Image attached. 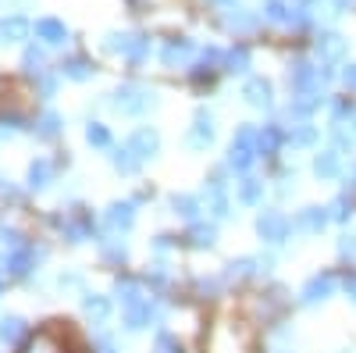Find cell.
<instances>
[{
    "label": "cell",
    "mask_w": 356,
    "mask_h": 353,
    "mask_svg": "<svg viewBox=\"0 0 356 353\" xmlns=\"http://www.w3.org/2000/svg\"><path fill=\"white\" fill-rule=\"evenodd\" d=\"M257 235H260L264 243H271V246H282L289 235H292L289 214H285V211H275V207L260 211V218H257Z\"/></svg>",
    "instance_id": "obj_1"
},
{
    "label": "cell",
    "mask_w": 356,
    "mask_h": 353,
    "mask_svg": "<svg viewBox=\"0 0 356 353\" xmlns=\"http://www.w3.org/2000/svg\"><path fill=\"white\" fill-rule=\"evenodd\" d=\"M257 157H260V154H257V136H253V129H239V136L232 139V150H228V161H225V164H228L232 171L246 175Z\"/></svg>",
    "instance_id": "obj_2"
},
{
    "label": "cell",
    "mask_w": 356,
    "mask_h": 353,
    "mask_svg": "<svg viewBox=\"0 0 356 353\" xmlns=\"http://www.w3.org/2000/svg\"><path fill=\"white\" fill-rule=\"evenodd\" d=\"M161 321H164V307L154 297H146L139 307H129L125 311V329L129 332H143V329H150V325H161Z\"/></svg>",
    "instance_id": "obj_3"
},
{
    "label": "cell",
    "mask_w": 356,
    "mask_h": 353,
    "mask_svg": "<svg viewBox=\"0 0 356 353\" xmlns=\"http://www.w3.org/2000/svg\"><path fill=\"white\" fill-rule=\"evenodd\" d=\"M335 275L332 272H324V275H314L307 285H303V292H300V304L303 307H317V304H324V300H332L335 297Z\"/></svg>",
    "instance_id": "obj_4"
},
{
    "label": "cell",
    "mask_w": 356,
    "mask_h": 353,
    "mask_svg": "<svg viewBox=\"0 0 356 353\" xmlns=\"http://www.w3.org/2000/svg\"><path fill=\"white\" fill-rule=\"evenodd\" d=\"M136 221V200H122V203H111L107 214H104V225L111 232H129Z\"/></svg>",
    "instance_id": "obj_5"
},
{
    "label": "cell",
    "mask_w": 356,
    "mask_h": 353,
    "mask_svg": "<svg viewBox=\"0 0 356 353\" xmlns=\"http://www.w3.org/2000/svg\"><path fill=\"white\" fill-rule=\"evenodd\" d=\"M328 221H332L328 207H303L300 214H296L292 228H300V232H307V235H317V232H324V225H328Z\"/></svg>",
    "instance_id": "obj_6"
},
{
    "label": "cell",
    "mask_w": 356,
    "mask_h": 353,
    "mask_svg": "<svg viewBox=\"0 0 356 353\" xmlns=\"http://www.w3.org/2000/svg\"><path fill=\"white\" fill-rule=\"evenodd\" d=\"M36 264V250L33 246H15L8 257H4V272L8 275H29Z\"/></svg>",
    "instance_id": "obj_7"
},
{
    "label": "cell",
    "mask_w": 356,
    "mask_h": 353,
    "mask_svg": "<svg viewBox=\"0 0 356 353\" xmlns=\"http://www.w3.org/2000/svg\"><path fill=\"white\" fill-rule=\"evenodd\" d=\"M132 150H136V157L139 161H150V157H157V150H161V136L154 132V129H139L136 136H132Z\"/></svg>",
    "instance_id": "obj_8"
},
{
    "label": "cell",
    "mask_w": 356,
    "mask_h": 353,
    "mask_svg": "<svg viewBox=\"0 0 356 353\" xmlns=\"http://www.w3.org/2000/svg\"><path fill=\"white\" fill-rule=\"evenodd\" d=\"M314 175H317L321 182L339 179V175H342V161H339V154H335V150H321V154L314 157Z\"/></svg>",
    "instance_id": "obj_9"
},
{
    "label": "cell",
    "mask_w": 356,
    "mask_h": 353,
    "mask_svg": "<svg viewBox=\"0 0 356 353\" xmlns=\"http://www.w3.org/2000/svg\"><path fill=\"white\" fill-rule=\"evenodd\" d=\"M214 143V125H211V114H196V129L189 132V146L193 150H207V146Z\"/></svg>",
    "instance_id": "obj_10"
},
{
    "label": "cell",
    "mask_w": 356,
    "mask_h": 353,
    "mask_svg": "<svg viewBox=\"0 0 356 353\" xmlns=\"http://www.w3.org/2000/svg\"><path fill=\"white\" fill-rule=\"evenodd\" d=\"M171 211H175L178 218H186V221H200L203 203H200L196 196H189V193H175V196H171Z\"/></svg>",
    "instance_id": "obj_11"
},
{
    "label": "cell",
    "mask_w": 356,
    "mask_h": 353,
    "mask_svg": "<svg viewBox=\"0 0 356 353\" xmlns=\"http://www.w3.org/2000/svg\"><path fill=\"white\" fill-rule=\"evenodd\" d=\"M114 292H118V300H122V307L129 311V307H139L146 297H143V285L139 282H132V279H118L114 282Z\"/></svg>",
    "instance_id": "obj_12"
},
{
    "label": "cell",
    "mask_w": 356,
    "mask_h": 353,
    "mask_svg": "<svg viewBox=\"0 0 356 353\" xmlns=\"http://www.w3.org/2000/svg\"><path fill=\"white\" fill-rule=\"evenodd\" d=\"M282 143H285L282 129L267 125V129L257 136V154H260V157H278V146H282Z\"/></svg>",
    "instance_id": "obj_13"
},
{
    "label": "cell",
    "mask_w": 356,
    "mask_h": 353,
    "mask_svg": "<svg viewBox=\"0 0 356 353\" xmlns=\"http://www.w3.org/2000/svg\"><path fill=\"white\" fill-rule=\"evenodd\" d=\"M189 243H193L196 250H211V246L218 243V228H214V225H207V221H193V228H189Z\"/></svg>",
    "instance_id": "obj_14"
},
{
    "label": "cell",
    "mask_w": 356,
    "mask_h": 353,
    "mask_svg": "<svg viewBox=\"0 0 356 353\" xmlns=\"http://www.w3.org/2000/svg\"><path fill=\"white\" fill-rule=\"evenodd\" d=\"M25 353H65V343L57 339V332H36V339H29Z\"/></svg>",
    "instance_id": "obj_15"
},
{
    "label": "cell",
    "mask_w": 356,
    "mask_h": 353,
    "mask_svg": "<svg viewBox=\"0 0 356 353\" xmlns=\"http://www.w3.org/2000/svg\"><path fill=\"white\" fill-rule=\"evenodd\" d=\"M111 164H114V171H122V175H136L143 161L136 157L132 146H118V150L111 154Z\"/></svg>",
    "instance_id": "obj_16"
},
{
    "label": "cell",
    "mask_w": 356,
    "mask_h": 353,
    "mask_svg": "<svg viewBox=\"0 0 356 353\" xmlns=\"http://www.w3.org/2000/svg\"><path fill=\"white\" fill-rule=\"evenodd\" d=\"M239 203H246V207H257V203H264V179H253V175H246V179L239 182Z\"/></svg>",
    "instance_id": "obj_17"
},
{
    "label": "cell",
    "mask_w": 356,
    "mask_h": 353,
    "mask_svg": "<svg viewBox=\"0 0 356 353\" xmlns=\"http://www.w3.org/2000/svg\"><path fill=\"white\" fill-rule=\"evenodd\" d=\"M54 182V164L50 161H33V164H29V186H33V189H47Z\"/></svg>",
    "instance_id": "obj_18"
},
{
    "label": "cell",
    "mask_w": 356,
    "mask_h": 353,
    "mask_svg": "<svg viewBox=\"0 0 356 353\" xmlns=\"http://www.w3.org/2000/svg\"><path fill=\"white\" fill-rule=\"evenodd\" d=\"M82 311L93 317V325H104V321L111 317V304H107V297H97V292H89V297L82 300Z\"/></svg>",
    "instance_id": "obj_19"
},
{
    "label": "cell",
    "mask_w": 356,
    "mask_h": 353,
    "mask_svg": "<svg viewBox=\"0 0 356 353\" xmlns=\"http://www.w3.org/2000/svg\"><path fill=\"white\" fill-rule=\"evenodd\" d=\"M22 332H25L22 317H4V321H0V343H18Z\"/></svg>",
    "instance_id": "obj_20"
},
{
    "label": "cell",
    "mask_w": 356,
    "mask_h": 353,
    "mask_svg": "<svg viewBox=\"0 0 356 353\" xmlns=\"http://www.w3.org/2000/svg\"><path fill=\"white\" fill-rule=\"evenodd\" d=\"M328 214H332V221H349L353 218V196H335L332 203H328Z\"/></svg>",
    "instance_id": "obj_21"
},
{
    "label": "cell",
    "mask_w": 356,
    "mask_h": 353,
    "mask_svg": "<svg viewBox=\"0 0 356 353\" xmlns=\"http://www.w3.org/2000/svg\"><path fill=\"white\" fill-rule=\"evenodd\" d=\"M207 211H211L214 218H228L232 214V203H228L225 189L221 193H207Z\"/></svg>",
    "instance_id": "obj_22"
},
{
    "label": "cell",
    "mask_w": 356,
    "mask_h": 353,
    "mask_svg": "<svg viewBox=\"0 0 356 353\" xmlns=\"http://www.w3.org/2000/svg\"><path fill=\"white\" fill-rule=\"evenodd\" d=\"M100 250H104V257H107V260H118V264H122V260L129 257V246H125L122 240H100Z\"/></svg>",
    "instance_id": "obj_23"
},
{
    "label": "cell",
    "mask_w": 356,
    "mask_h": 353,
    "mask_svg": "<svg viewBox=\"0 0 356 353\" xmlns=\"http://www.w3.org/2000/svg\"><path fill=\"white\" fill-rule=\"evenodd\" d=\"M154 350H157V353H182V343H178L171 332H157V339H154Z\"/></svg>",
    "instance_id": "obj_24"
},
{
    "label": "cell",
    "mask_w": 356,
    "mask_h": 353,
    "mask_svg": "<svg viewBox=\"0 0 356 353\" xmlns=\"http://www.w3.org/2000/svg\"><path fill=\"white\" fill-rule=\"evenodd\" d=\"M339 257L342 260H349V264H356V235H342V240H339Z\"/></svg>",
    "instance_id": "obj_25"
},
{
    "label": "cell",
    "mask_w": 356,
    "mask_h": 353,
    "mask_svg": "<svg viewBox=\"0 0 356 353\" xmlns=\"http://www.w3.org/2000/svg\"><path fill=\"white\" fill-rule=\"evenodd\" d=\"M86 139H89V146H107L111 143V132L104 125H89L86 129Z\"/></svg>",
    "instance_id": "obj_26"
},
{
    "label": "cell",
    "mask_w": 356,
    "mask_h": 353,
    "mask_svg": "<svg viewBox=\"0 0 356 353\" xmlns=\"http://www.w3.org/2000/svg\"><path fill=\"white\" fill-rule=\"evenodd\" d=\"M342 289H346V297L356 304V272H346L342 275Z\"/></svg>",
    "instance_id": "obj_27"
},
{
    "label": "cell",
    "mask_w": 356,
    "mask_h": 353,
    "mask_svg": "<svg viewBox=\"0 0 356 353\" xmlns=\"http://www.w3.org/2000/svg\"><path fill=\"white\" fill-rule=\"evenodd\" d=\"M0 243H8V246H22L18 232H15V228H4V225H0Z\"/></svg>",
    "instance_id": "obj_28"
},
{
    "label": "cell",
    "mask_w": 356,
    "mask_h": 353,
    "mask_svg": "<svg viewBox=\"0 0 356 353\" xmlns=\"http://www.w3.org/2000/svg\"><path fill=\"white\" fill-rule=\"evenodd\" d=\"M250 100L253 104H267V86H250Z\"/></svg>",
    "instance_id": "obj_29"
},
{
    "label": "cell",
    "mask_w": 356,
    "mask_h": 353,
    "mask_svg": "<svg viewBox=\"0 0 356 353\" xmlns=\"http://www.w3.org/2000/svg\"><path fill=\"white\" fill-rule=\"evenodd\" d=\"M40 125H43V129H40L43 136H57V118H54V114H47V118H43Z\"/></svg>",
    "instance_id": "obj_30"
},
{
    "label": "cell",
    "mask_w": 356,
    "mask_h": 353,
    "mask_svg": "<svg viewBox=\"0 0 356 353\" xmlns=\"http://www.w3.org/2000/svg\"><path fill=\"white\" fill-rule=\"evenodd\" d=\"M292 143H296V146H310V143H314V132H310V129H300V132L292 136Z\"/></svg>",
    "instance_id": "obj_31"
},
{
    "label": "cell",
    "mask_w": 356,
    "mask_h": 353,
    "mask_svg": "<svg viewBox=\"0 0 356 353\" xmlns=\"http://www.w3.org/2000/svg\"><path fill=\"white\" fill-rule=\"evenodd\" d=\"M57 282H61V289H75V285H82V279H79V275H61Z\"/></svg>",
    "instance_id": "obj_32"
},
{
    "label": "cell",
    "mask_w": 356,
    "mask_h": 353,
    "mask_svg": "<svg viewBox=\"0 0 356 353\" xmlns=\"http://www.w3.org/2000/svg\"><path fill=\"white\" fill-rule=\"evenodd\" d=\"M342 179H346V189H356V161L349 164V171L342 175Z\"/></svg>",
    "instance_id": "obj_33"
},
{
    "label": "cell",
    "mask_w": 356,
    "mask_h": 353,
    "mask_svg": "<svg viewBox=\"0 0 356 353\" xmlns=\"http://www.w3.org/2000/svg\"><path fill=\"white\" fill-rule=\"evenodd\" d=\"M0 200H15V189L11 186H0Z\"/></svg>",
    "instance_id": "obj_34"
},
{
    "label": "cell",
    "mask_w": 356,
    "mask_h": 353,
    "mask_svg": "<svg viewBox=\"0 0 356 353\" xmlns=\"http://www.w3.org/2000/svg\"><path fill=\"white\" fill-rule=\"evenodd\" d=\"M100 353H114V350H111V346H107V343H104V350H100Z\"/></svg>",
    "instance_id": "obj_35"
},
{
    "label": "cell",
    "mask_w": 356,
    "mask_h": 353,
    "mask_svg": "<svg viewBox=\"0 0 356 353\" xmlns=\"http://www.w3.org/2000/svg\"><path fill=\"white\" fill-rule=\"evenodd\" d=\"M0 289H4V285H0Z\"/></svg>",
    "instance_id": "obj_36"
}]
</instances>
